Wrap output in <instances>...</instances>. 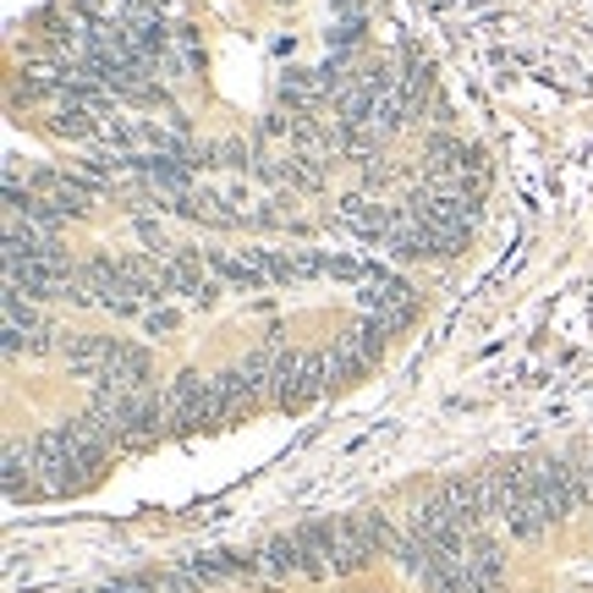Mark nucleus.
Listing matches in <instances>:
<instances>
[{
    "label": "nucleus",
    "mask_w": 593,
    "mask_h": 593,
    "mask_svg": "<svg viewBox=\"0 0 593 593\" xmlns=\"http://www.w3.org/2000/svg\"><path fill=\"white\" fill-rule=\"evenodd\" d=\"M522 478H527V495L550 511V522H566L572 511L583 506V473L561 456H544V462H522Z\"/></svg>",
    "instance_id": "f257e3e1"
},
{
    "label": "nucleus",
    "mask_w": 593,
    "mask_h": 593,
    "mask_svg": "<svg viewBox=\"0 0 593 593\" xmlns=\"http://www.w3.org/2000/svg\"><path fill=\"white\" fill-rule=\"evenodd\" d=\"M357 303H363V314H368V319H379V325H385V336H402V330L418 319V291H413L402 275H385V269H374V275L363 280Z\"/></svg>",
    "instance_id": "f03ea898"
},
{
    "label": "nucleus",
    "mask_w": 593,
    "mask_h": 593,
    "mask_svg": "<svg viewBox=\"0 0 593 593\" xmlns=\"http://www.w3.org/2000/svg\"><path fill=\"white\" fill-rule=\"evenodd\" d=\"M166 407H170V428H176V434H192V428L220 424L215 379H209V374H198V368H187V374H176V379H170Z\"/></svg>",
    "instance_id": "7ed1b4c3"
},
{
    "label": "nucleus",
    "mask_w": 593,
    "mask_h": 593,
    "mask_svg": "<svg viewBox=\"0 0 593 593\" xmlns=\"http://www.w3.org/2000/svg\"><path fill=\"white\" fill-rule=\"evenodd\" d=\"M501 522L511 527V538H522V544H533V538H544V533L555 527V522H550V511L527 495V478H516V495L501 506Z\"/></svg>",
    "instance_id": "20e7f679"
},
{
    "label": "nucleus",
    "mask_w": 593,
    "mask_h": 593,
    "mask_svg": "<svg viewBox=\"0 0 593 593\" xmlns=\"http://www.w3.org/2000/svg\"><path fill=\"white\" fill-rule=\"evenodd\" d=\"M166 291L187 297V303H215V269H204L192 254L166 258Z\"/></svg>",
    "instance_id": "39448f33"
},
{
    "label": "nucleus",
    "mask_w": 593,
    "mask_h": 593,
    "mask_svg": "<svg viewBox=\"0 0 593 593\" xmlns=\"http://www.w3.org/2000/svg\"><path fill=\"white\" fill-rule=\"evenodd\" d=\"M209 379H215V407H220V424L243 418V413L258 402V385L248 379V368H220V374H209Z\"/></svg>",
    "instance_id": "423d86ee"
},
{
    "label": "nucleus",
    "mask_w": 593,
    "mask_h": 593,
    "mask_svg": "<svg viewBox=\"0 0 593 593\" xmlns=\"http://www.w3.org/2000/svg\"><path fill=\"white\" fill-rule=\"evenodd\" d=\"M336 220L340 226H352L357 237H391L396 231V220L374 204V198H363V192H352V198H340L336 204Z\"/></svg>",
    "instance_id": "0eeeda50"
},
{
    "label": "nucleus",
    "mask_w": 593,
    "mask_h": 593,
    "mask_svg": "<svg viewBox=\"0 0 593 593\" xmlns=\"http://www.w3.org/2000/svg\"><path fill=\"white\" fill-rule=\"evenodd\" d=\"M215 275H220V280H231V286L258 291V286H269V280H275V264H269V254H220V258H215Z\"/></svg>",
    "instance_id": "6e6552de"
},
{
    "label": "nucleus",
    "mask_w": 593,
    "mask_h": 593,
    "mask_svg": "<svg viewBox=\"0 0 593 593\" xmlns=\"http://www.w3.org/2000/svg\"><path fill=\"white\" fill-rule=\"evenodd\" d=\"M39 198H45L61 220H83L88 209H93L88 187L83 181H67V176H45V181H39Z\"/></svg>",
    "instance_id": "1a4fd4ad"
},
{
    "label": "nucleus",
    "mask_w": 593,
    "mask_h": 593,
    "mask_svg": "<svg viewBox=\"0 0 593 593\" xmlns=\"http://www.w3.org/2000/svg\"><path fill=\"white\" fill-rule=\"evenodd\" d=\"M39 330H45V325L33 319V308L22 303V291H11V286H6V330H0V346H6V357H17V352H22L28 340L39 336Z\"/></svg>",
    "instance_id": "9d476101"
},
{
    "label": "nucleus",
    "mask_w": 593,
    "mask_h": 593,
    "mask_svg": "<svg viewBox=\"0 0 593 593\" xmlns=\"http://www.w3.org/2000/svg\"><path fill=\"white\" fill-rule=\"evenodd\" d=\"M336 346L346 352V357H357L363 368H374L379 357H385V325L379 319H357L352 330H340Z\"/></svg>",
    "instance_id": "9b49d317"
},
{
    "label": "nucleus",
    "mask_w": 593,
    "mask_h": 593,
    "mask_svg": "<svg viewBox=\"0 0 593 593\" xmlns=\"http://www.w3.org/2000/svg\"><path fill=\"white\" fill-rule=\"evenodd\" d=\"M462 566L484 583V589H495L501 577H506V561H501V544L490 538V533H473L467 538V555H462Z\"/></svg>",
    "instance_id": "f8f14e48"
},
{
    "label": "nucleus",
    "mask_w": 593,
    "mask_h": 593,
    "mask_svg": "<svg viewBox=\"0 0 593 593\" xmlns=\"http://www.w3.org/2000/svg\"><path fill=\"white\" fill-rule=\"evenodd\" d=\"M352 527H357V538L368 544V555H396V550H402V533L391 527L385 511H357Z\"/></svg>",
    "instance_id": "ddd939ff"
},
{
    "label": "nucleus",
    "mask_w": 593,
    "mask_h": 593,
    "mask_svg": "<svg viewBox=\"0 0 593 593\" xmlns=\"http://www.w3.org/2000/svg\"><path fill=\"white\" fill-rule=\"evenodd\" d=\"M385 254L391 258H424V254H439V243H434V231H428L424 220H396V231L385 237Z\"/></svg>",
    "instance_id": "4468645a"
},
{
    "label": "nucleus",
    "mask_w": 593,
    "mask_h": 593,
    "mask_svg": "<svg viewBox=\"0 0 593 593\" xmlns=\"http://www.w3.org/2000/svg\"><path fill=\"white\" fill-rule=\"evenodd\" d=\"M61 357L72 363V374L99 379V374H105V357H110V340L105 336H72L67 346H61Z\"/></svg>",
    "instance_id": "2eb2a0df"
},
{
    "label": "nucleus",
    "mask_w": 593,
    "mask_h": 593,
    "mask_svg": "<svg viewBox=\"0 0 593 593\" xmlns=\"http://www.w3.org/2000/svg\"><path fill=\"white\" fill-rule=\"evenodd\" d=\"M275 280H314V275H330V254H314V248H291V254H275Z\"/></svg>",
    "instance_id": "dca6fc26"
},
{
    "label": "nucleus",
    "mask_w": 593,
    "mask_h": 593,
    "mask_svg": "<svg viewBox=\"0 0 593 593\" xmlns=\"http://www.w3.org/2000/svg\"><path fill=\"white\" fill-rule=\"evenodd\" d=\"M336 39H340V50H346V45H357V39H363V17H340Z\"/></svg>",
    "instance_id": "f3484780"
},
{
    "label": "nucleus",
    "mask_w": 593,
    "mask_h": 593,
    "mask_svg": "<svg viewBox=\"0 0 593 593\" xmlns=\"http://www.w3.org/2000/svg\"><path fill=\"white\" fill-rule=\"evenodd\" d=\"M149 330H155V336H160V330H176V308H155V314H149Z\"/></svg>",
    "instance_id": "a211bd4d"
},
{
    "label": "nucleus",
    "mask_w": 593,
    "mask_h": 593,
    "mask_svg": "<svg viewBox=\"0 0 593 593\" xmlns=\"http://www.w3.org/2000/svg\"><path fill=\"white\" fill-rule=\"evenodd\" d=\"M105 593H149V589H144V583H110Z\"/></svg>",
    "instance_id": "6ab92c4d"
}]
</instances>
